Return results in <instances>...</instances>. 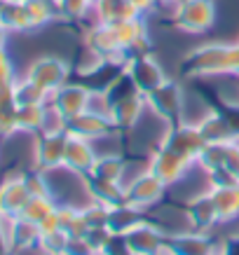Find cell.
I'll return each instance as SVG.
<instances>
[{"label": "cell", "instance_id": "2", "mask_svg": "<svg viewBox=\"0 0 239 255\" xmlns=\"http://www.w3.org/2000/svg\"><path fill=\"white\" fill-rule=\"evenodd\" d=\"M2 216H0V253H5V251H7V234H5V230H2Z\"/></svg>", "mask_w": 239, "mask_h": 255}, {"label": "cell", "instance_id": "1", "mask_svg": "<svg viewBox=\"0 0 239 255\" xmlns=\"http://www.w3.org/2000/svg\"><path fill=\"white\" fill-rule=\"evenodd\" d=\"M28 190L23 183H5V185L0 187V216L5 218H16L21 216L23 206L28 204Z\"/></svg>", "mask_w": 239, "mask_h": 255}]
</instances>
